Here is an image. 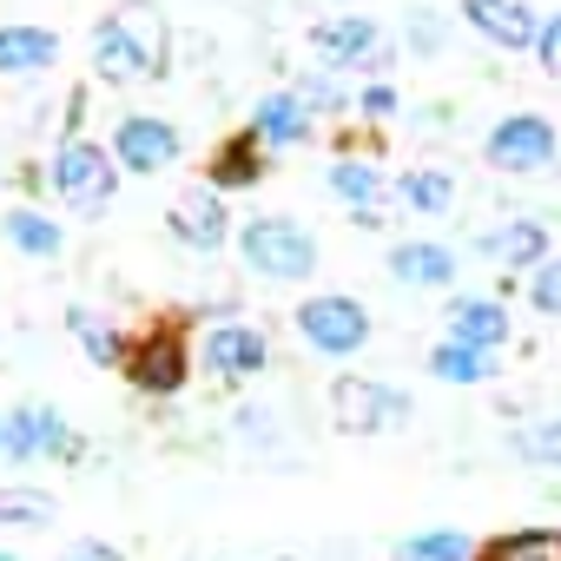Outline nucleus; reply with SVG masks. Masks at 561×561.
<instances>
[{
  "instance_id": "nucleus-8",
  "label": "nucleus",
  "mask_w": 561,
  "mask_h": 561,
  "mask_svg": "<svg viewBox=\"0 0 561 561\" xmlns=\"http://www.w3.org/2000/svg\"><path fill=\"white\" fill-rule=\"evenodd\" d=\"M331 423L344 436H383V430L410 423V390L377 383V377H337L331 383Z\"/></svg>"
},
{
  "instance_id": "nucleus-6",
  "label": "nucleus",
  "mask_w": 561,
  "mask_h": 561,
  "mask_svg": "<svg viewBox=\"0 0 561 561\" xmlns=\"http://www.w3.org/2000/svg\"><path fill=\"white\" fill-rule=\"evenodd\" d=\"M119 377L139 390V397H179L192 383V344L179 324H152L146 337H126V364Z\"/></svg>"
},
{
  "instance_id": "nucleus-29",
  "label": "nucleus",
  "mask_w": 561,
  "mask_h": 561,
  "mask_svg": "<svg viewBox=\"0 0 561 561\" xmlns=\"http://www.w3.org/2000/svg\"><path fill=\"white\" fill-rule=\"evenodd\" d=\"M403 47H410V54H423V60H436V54L449 47V21H443L436 8H416V14H403Z\"/></svg>"
},
{
  "instance_id": "nucleus-22",
  "label": "nucleus",
  "mask_w": 561,
  "mask_h": 561,
  "mask_svg": "<svg viewBox=\"0 0 561 561\" xmlns=\"http://www.w3.org/2000/svg\"><path fill=\"white\" fill-rule=\"evenodd\" d=\"M0 238H8L21 257H60V251H67L60 218L41 211V205H8V211H0Z\"/></svg>"
},
{
  "instance_id": "nucleus-20",
  "label": "nucleus",
  "mask_w": 561,
  "mask_h": 561,
  "mask_svg": "<svg viewBox=\"0 0 561 561\" xmlns=\"http://www.w3.org/2000/svg\"><path fill=\"white\" fill-rule=\"evenodd\" d=\"M324 192H331L344 211H370V205H390V172H383L377 159H357V152H344V159H331V172H324Z\"/></svg>"
},
{
  "instance_id": "nucleus-7",
  "label": "nucleus",
  "mask_w": 561,
  "mask_h": 561,
  "mask_svg": "<svg viewBox=\"0 0 561 561\" xmlns=\"http://www.w3.org/2000/svg\"><path fill=\"white\" fill-rule=\"evenodd\" d=\"M370 311L351 298V291H318V298H305L298 305V337H305V351H318V357H357L364 344H370Z\"/></svg>"
},
{
  "instance_id": "nucleus-18",
  "label": "nucleus",
  "mask_w": 561,
  "mask_h": 561,
  "mask_svg": "<svg viewBox=\"0 0 561 561\" xmlns=\"http://www.w3.org/2000/svg\"><path fill=\"white\" fill-rule=\"evenodd\" d=\"M264 165H271V152L257 146L251 126H238V133H225V139L211 146V159H205V185H218V192H251V185L264 179Z\"/></svg>"
},
{
  "instance_id": "nucleus-9",
  "label": "nucleus",
  "mask_w": 561,
  "mask_h": 561,
  "mask_svg": "<svg viewBox=\"0 0 561 561\" xmlns=\"http://www.w3.org/2000/svg\"><path fill=\"white\" fill-rule=\"evenodd\" d=\"M165 231L185 244V251H198V257H211V251H225L231 244V211H225V192L218 185H205V179H192V185H179L172 192V205H165Z\"/></svg>"
},
{
  "instance_id": "nucleus-28",
  "label": "nucleus",
  "mask_w": 561,
  "mask_h": 561,
  "mask_svg": "<svg viewBox=\"0 0 561 561\" xmlns=\"http://www.w3.org/2000/svg\"><path fill=\"white\" fill-rule=\"evenodd\" d=\"M515 456L535 462V469H561V416H541L515 436Z\"/></svg>"
},
{
  "instance_id": "nucleus-4",
  "label": "nucleus",
  "mask_w": 561,
  "mask_h": 561,
  "mask_svg": "<svg viewBox=\"0 0 561 561\" xmlns=\"http://www.w3.org/2000/svg\"><path fill=\"white\" fill-rule=\"evenodd\" d=\"M482 159L502 179H535V172H548L561 159V133H554L548 113H502L482 133Z\"/></svg>"
},
{
  "instance_id": "nucleus-12",
  "label": "nucleus",
  "mask_w": 561,
  "mask_h": 561,
  "mask_svg": "<svg viewBox=\"0 0 561 561\" xmlns=\"http://www.w3.org/2000/svg\"><path fill=\"white\" fill-rule=\"evenodd\" d=\"M0 456L8 462H41V456H73V430L54 403H14L0 416Z\"/></svg>"
},
{
  "instance_id": "nucleus-5",
  "label": "nucleus",
  "mask_w": 561,
  "mask_h": 561,
  "mask_svg": "<svg viewBox=\"0 0 561 561\" xmlns=\"http://www.w3.org/2000/svg\"><path fill=\"white\" fill-rule=\"evenodd\" d=\"M47 185L67 211H106L113 192H119V165L100 139H60V152L47 165Z\"/></svg>"
},
{
  "instance_id": "nucleus-32",
  "label": "nucleus",
  "mask_w": 561,
  "mask_h": 561,
  "mask_svg": "<svg viewBox=\"0 0 561 561\" xmlns=\"http://www.w3.org/2000/svg\"><path fill=\"white\" fill-rule=\"evenodd\" d=\"M535 67L548 73V80H561V14H541V27H535Z\"/></svg>"
},
{
  "instance_id": "nucleus-24",
  "label": "nucleus",
  "mask_w": 561,
  "mask_h": 561,
  "mask_svg": "<svg viewBox=\"0 0 561 561\" xmlns=\"http://www.w3.org/2000/svg\"><path fill=\"white\" fill-rule=\"evenodd\" d=\"M67 331L80 337V351H87V364H100V370H119L126 364V337L100 318V311H87V305H73L67 311Z\"/></svg>"
},
{
  "instance_id": "nucleus-33",
  "label": "nucleus",
  "mask_w": 561,
  "mask_h": 561,
  "mask_svg": "<svg viewBox=\"0 0 561 561\" xmlns=\"http://www.w3.org/2000/svg\"><path fill=\"white\" fill-rule=\"evenodd\" d=\"M357 113H364V119H397V87H390V80H364Z\"/></svg>"
},
{
  "instance_id": "nucleus-13",
  "label": "nucleus",
  "mask_w": 561,
  "mask_h": 561,
  "mask_svg": "<svg viewBox=\"0 0 561 561\" xmlns=\"http://www.w3.org/2000/svg\"><path fill=\"white\" fill-rule=\"evenodd\" d=\"M251 133H257V146L277 159V152H298V146H311V133H318V113L291 93V87H277V93H264L257 106H251Z\"/></svg>"
},
{
  "instance_id": "nucleus-31",
  "label": "nucleus",
  "mask_w": 561,
  "mask_h": 561,
  "mask_svg": "<svg viewBox=\"0 0 561 561\" xmlns=\"http://www.w3.org/2000/svg\"><path fill=\"white\" fill-rule=\"evenodd\" d=\"M291 93H298V100H305V106H311L318 119L344 113V87L331 80V67H324V73H298V80H291Z\"/></svg>"
},
{
  "instance_id": "nucleus-11",
  "label": "nucleus",
  "mask_w": 561,
  "mask_h": 561,
  "mask_svg": "<svg viewBox=\"0 0 561 561\" xmlns=\"http://www.w3.org/2000/svg\"><path fill=\"white\" fill-rule=\"evenodd\" d=\"M113 165L119 172H139V179H159V172H172L179 165V152H185V139H179V126L172 119H159V113H126V119H113Z\"/></svg>"
},
{
  "instance_id": "nucleus-16",
  "label": "nucleus",
  "mask_w": 561,
  "mask_h": 561,
  "mask_svg": "<svg viewBox=\"0 0 561 561\" xmlns=\"http://www.w3.org/2000/svg\"><path fill=\"white\" fill-rule=\"evenodd\" d=\"M443 331H449L456 344H476V351H502V344L515 337V324H508V305H502V298H476V291L449 298V311H443Z\"/></svg>"
},
{
  "instance_id": "nucleus-27",
  "label": "nucleus",
  "mask_w": 561,
  "mask_h": 561,
  "mask_svg": "<svg viewBox=\"0 0 561 561\" xmlns=\"http://www.w3.org/2000/svg\"><path fill=\"white\" fill-rule=\"evenodd\" d=\"M54 508L60 502L47 489H0V528H47Z\"/></svg>"
},
{
  "instance_id": "nucleus-10",
  "label": "nucleus",
  "mask_w": 561,
  "mask_h": 561,
  "mask_svg": "<svg viewBox=\"0 0 561 561\" xmlns=\"http://www.w3.org/2000/svg\"><path fill=\"white\" fill-rule=\"evenodd\" d=\"M198 364H205V377H218L225 390H244L251 377L271 370V337H264L257 324L225 318V324H211V331L198 337Z\"/></svg>"
},
{
  "instance_id": "nucleus-35",
  "label": "nucleus",
  "mask_w": 561,
  "mask_h": 561,
  "mask_svg": "<svg viewBox=\"0 0 561 561\" xmlns=\"http://www.w3.org/2000/svg\"><path fill=\"white\" fill-rule=\"evenodd\" d=\"M0 561H21V554H8V548H0Z\"/></svg>"
},
{
  "instance_id": "nucleus-19",
  "label": "nucleus",
  "mask_w": 561,
  "mask_h": 561,
  "mask_svg": "<svg viewBox=\"0 0 561 561\" xmlns=\"http://www.w3.org/2000/svg\"><path fill=\"white\" fill-rule=\"evenodd\" d=\"M476 251L489 257V264H502V271H535L541 257H548V225L541 218H508V225H495V231H482L476 238Z\"/></svg>"
},
{
  "instance_id": "nucleus-3",
  "label": "nucleus",
  "mask_w": 561,
  "mask_h": 561,
  "mask_svg": "<svg viewBox=\"0 0 561 561\" xmlns=\"http://www.w3.org/2000/svg\"><path fill=\"white\" fill-rule=\"evenodd\" d=\"M305 47L318 54V67L331 73H390V41H383V21L377 14H331V21H311Z\"/></svg>"
},
{
  "instance_id": "nucleus-15",
  "label": "nucleus",
  "mask_w": 561,
  "mask_h": 561,
  "mask_svg": "<svg viewBox=\"0 0 561 561\" xmlns=\"http://www.w3.org/2000/svg\"><path fill=\"white\" fill-rule=\"evenodd\" d=\"M390 277L403 291H443V285H456V244L403 238V244H390Z\"/></svg>"
},
{
  "instance_id": "nucleus-30",
  "label": "nucleus",
  "mask_w": 561,
  "mask_h": 561,
  "mask_svg": "<svg viewBox=\"0 0 561 561\" xmlns=\"http://www.w3.org/2000/svg\"><path fill=\"white\" fill-rule=\"evenodd\" d=\"M528 311H541V318H561V257L548 251L535 271H528Z\"/></svg>"
},
{
  "instance_id": "nucleus-17",
  "label": "nucleus",
  "mask_w": 561,
  "mask_h": 561,
  "mask_svg": "<svg viewBox=\"0 0 561 561\" xmlns=\"http://www.w3.org/2000/svg\"><path fill=\"white\" fill-rule=\"evenodd\" d=\"M60 60V34L41 21H0V80H34Z\"/></svg>"
},
{
  "instance_id": "nucleus-1",
  "label": "nucleus",
  "mask_w": 561,
  "mask_h": 561,
  "mask_svg": "<svg viewBox=\"0 0 561 561\" xmlns=\"http://www.w3.org/2000/svg\"><path fill=\"white\" fill-rule=\"evenodd\" d=\"M87 60L100 87H152L172 67V27L159 0H119L87 34Z\"/></svg>"
},
{
  "instance_id": "nucleus-26",
  "label": "nucleus",
  "mask_w": 561,
  "mask_h": 561,
  "mask_svg": "<svg viewBox=\"0 0 561 561\" xmlns=\"http://www.w3.org/2000/svg\"><path fill=\"white\" fill-rule=\"evenodd\" d=\"M397 561H476V541L462 528H423L397 541Z\"/></svg>"
},
{
  "instance_id": "nucleus-23",
  "label": "nucleus",
  "mask_w": 561,
  "mask_h": 561,
  "mask_svg": "<svg viewBox=\"0 0 561 561\" xmlns=\"http://www.w3.org/2000/svg\"><path fill=\"white\" fill-rule=\"evenodd\" d=\"M390 198H397L403 211H416V218H443V211L456 205V179H449L443 165H410V172L390 179Z\"/></svg>"
},
{
  "instance_id": "nucleus-25",
  "label": "nucleus",
  "mask_w": 561,
  "mask_h": 561,
  "mask_svg": "<svg viewBox=\"0 0 561 561\" xmlns=\"http://www.w3.org/2000/svg\"><path fill=\"white\" fill-rule=\"evenodd\" d=\"M476 561H561V528H508Z\"/></svg>"
},
{
  "instance_id": "nucleus-34",
  "label": "nucleus",
  "mask_w": 561,
  "mask_h": 561,
  "mask_svg": "<svg viewBox=\"0 0 561 561\" xmlns=\"http://www.w3.org/2000/svg\"><path fill=\"white\" fill-rule=\"evenodd\" d=\"M60 561H126V554H119L113 541H100V535H87V541H73V548H67Z\"/></svg>"
},
{
  "instance_id": "nucleus-21",
  "label": "nucleus",
  "mask_w": 561,
  "mask_h": 561,
  "mask_svg": "<svg viewBox=\"0 0 561 561\" xmlns=\"http://www.w3.org/2000/svg\"><path fill=\"white\" fill-rule=\"evenodd\" d=\"M423 370H430L436 383L476 390V383H495V370H502V351H476V344H456V337H443V344L423 357Z\"/></svg>"
},
{
  "instance_id": "nucleus-14",
  "label": "nucleus",
  "mask_w": 561,
  "mask_h": 561,
  "mask_svg": "<svg viewBox=\"0 0 561 561\" xmlns=\"http://www.w3.org/2000/svg\"><path fill=\"white\" fill-rule=\"evenodd\" d=\"M462 21L476 27V41H489L502 54H528L535 27H541V14L528 8V0H462Z\"/></svg>"
},
{
  "instance_id": "nucleus-2",
  "label": "nucleus",
  "mask_w": 561,
  "mask_h": 561,
  "mask_svg": "<svg viewBox=\"0 0 561 561\" xmlns=\"http://www.w3.org/2000/svg\"><path fill=\"white\" fill-rule=\"evenodd\" d=\"M238 257L251 277H264V285H305V277H318V231H305L291 211H257L231 231Z\"/></svg>"
}]
</instances>
